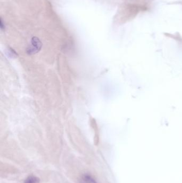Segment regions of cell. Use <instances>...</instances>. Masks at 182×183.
Here are the masks:
<instances>
[{
  "instance_id": "1",
  "label": "cell",
  "mask_w": 182,
  "mask_h": 183,
  "mask_svg": "<svg viewBox=\"0 0 182 183\" xmlns=\"http://www.w3.org/2000/svg\"><path fill=\"white\" fill-rule=\"evenodd\" d=\"M42 47V43L37 37L32 39V46L29 48L27 52L29 54H33L38 52Z\"/></svg>"
},
{
  "instance_id": "2",
  "label": "cell",
  "mask_w": 182,
  "mask_h": 183,
  "mask_svg": "<svg viewBox=\"0 0 182 183\" xmlns=\"http://www.w3.org/2000/svg\"><path fill=\"white\" fill-rule=\"evenodd\" d=\"M40 182V179L35 176H30L26 179L25 183H38Z\"/></svg>"
},
{
  "instance_id": "3",
  "label": "cell",
  "mask_w": 182,
  "mask_h": 183,
  "mask_svg": "<svg viewBox=\"0 0 182 183\" xmlns=\"http://www.w3.org/2000/svg\"><path fill=\"white\" fill-rule=\"evenodd\" d=\"M0 27L1 30H3L4 29V25L3 24L2 18H1V21H0Z\"/></svg>"
}]
</instances>
